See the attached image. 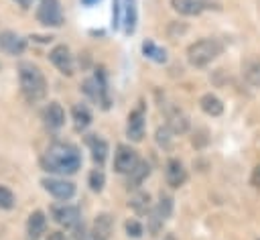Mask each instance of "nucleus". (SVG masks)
<instances>
[{
  "label": "nucleus",
  "instance_id": "obj_3",
  "mask_svg": "<svg viewBox=\"0 0 260 240\" xmlns=\"http://www.w3.org/2000/svg\"><path fill=\"white\" fill-rule=\"evenodd\" d=\"M223 51V45L217 39H199L195 43L189 45L187 49V61L193 67H205L209 65L213 59H217Z\"/></svg>",
  "mask_w": 260,
  "mask_h": 240
},
{
  "label": "nucleus",
  "instance_id": "obj_14",
  "mask_svg": "<svg viewBox=\"0 0 260 240\" xmlns=\"http://www.w3.org/2000/svg\"><path fill=\"white\" fill-rule=\"evenodd\" d=\"M89 151H91V159L98 163V165H104L106 159H108V142L104 138H100L98 134H89L85 138Z\"/></svg>",
  "mask_w": 260,
  "mask_h": 240
},
{
  "label": "nucleus",
  "instance_id": "obj_1",
  "mask_svg": "<svg viewBox=\"0 0 260 240\" xmlns=\"http://www.w3.org/2000/svg\"><path fill=\"white\" fill-rule=\"evenodd\" d=\"M45 171L55 175H73L81 167V155L71 142H53L41 157Z\"/></svg>",
  "mask_w": 260,
  "mask_h": 240
},
{
  "label": "nucleus",
  "instance_id": "obj_21",
  "mask_svg": "<svg viewBox=\"0 0 260 240\" xmlns=\"http://www.w3.org/2000/svg\"><path fill=\"white\" fill-rule=\"evenodd\" d=\"M242 71H244V77L250 85L260 87V59H248L242 65Z\"/></svg>",
  "mask_w": 260,
  "mask_h": 240
},
{
  "label": "nucleus",
  "instance_id": "obj_9",
  "mask_svg": "<svg viewBox=\"0 0 260 240\" xmlns=\"http://www.w3.org/2000/svg\"><path fill=\"white\" fill-rule=\"evenodd\" d=\"M49 59L51 63L63 73V75H73V69H75V63H73V55L69 51L67 45H55L49 53Z\"/></svg>",
  "mask_w": 260,
  "mask_h": 240
},
{
  "label": "nucleus",
  "instance_id": "obj_12",
  "mask_svg": "<svg viewBox=\"0 0 260 240\" xmlns=\"http://www.w3.org/2000/svg\"><path fill=\"white\" fill-rule=\"evenodd\" d=\"M165 177H167V183L177 189L181 185H185L187 181V169L183 167V163L179 159H169L167 161V171H165Z\"/></svg>",
  "mask_w": 260,
  "mask_h": 240
},
{
  "label": "nucleus",
  "instance_id": "obj_28",
  "mask_svg": "<svg viewBox=\"0 0 260 240\" xmlns=\"http://www.w3.org/2000/svg\"><path fill=\"white\" fill-rule=\"evenodd\" d=\"M126 232H128V236H132V238H140L142 232H144V228H142V224H140L138 220H128V222H126Z\"/></svg>",
  "mask_w": 260,
  "mask_h": 240
},
{
  "label": "nucleus",
  "instance_id": "obj_4",
  "mask_svg": "<svg viewBox=\"0 0 260 240\" xmlns=\"http://www.w3.org/2000/svg\"><path fill=\"white\" fill-rule=\"evenodd\" d=\"M37 20L43 26H61L63 24V8L59 0H41L37 6Z\"/></svg>",
  "mask_w": 260,
  "mask_h": 240
},
{
  "label": "nucleus",
  "instance_id": "obj_18",
  "mask_svg": "<svg viewBox=\"0 0 260 240\" xmlns=\"http://www.w3.org/2000/svg\"><path fill=\"white\" fill-rule=\"evenodd\" d=\"M199 106L207 116H219L223 112V104L215 94H203L199 100Z\"/></svg>",
  "mask_w": 260,
  "mask_h": 240
},
{
  "label": "nucleus",
  "instance_id": "obj_11",
  "mask_svg": "<svg viewBox=\"0 0 260 240\" xmlns=\"http://www.w3.org/2000/svg\"><path fill=\"white\" fill-rule=\"evenodd\" d=\"M43 122L49 130H59L65 124V110L61 108L59 102H49L47 108L43 110Z\"/></svg>",
  "mask_w": 260,
  "mask_h": 240
},
{
  "label": "nucleus",
  "instance_id": "obj_6",
  "mask_svg": "<svg viewBox=\"0 0 260 240\" xmlns=\"http://www.w3.org/2000/svg\"><path fill=\"white\" fill-rule=\"evenodd\" d=\"M140 163L138 153L130 144H118L116 155H114V171L120 175H128L136 165Z\"/></svg>",
  "mask_w": 260,
  "mask_h": 240
},
{
  "label": "nucleus",
  "instance_id": "obj_30",
  "mask_svg": "<svg viewBox=\"0 0 260 240\" xmlns=\"http://www.w3.org/2000/svg\"><path fill=\"white\" fill-rule=\"evenodd\" d=\"M156 140H158V144L169 146V128H158L156 130Z\"/></svg>",
  "mask_w": 260,
  "mask_h": 240
},
{
  "label": "nucleus",
  "instance_id": "obj_32",
  "mask_svg": "<svg viewBox=\"0 0 260 240\" xmlns=\"http://www.w3.org/2000/svg\"><path fill=\"white\" fill-rule=\"evenodd\" d=\"M47 240H69V238L65 236V232H49Z\"/></svg>",
  "mask_w": 260,
  "mask_h": 240
},
{
  "label": "nucleus",
  "instance_id": "obj_16",
  "mask_svg": "<svg viewBox=\"0 0 260 240\" xmlns=\"http://www.w3.org/2000/svg\"><path fill=\"white\" fill-rule=\"evenodd\" d=\"M112 230H114V224H112V216L110 214L95 216V220H93V236L98 240H110Z\"/></svg>",
  "mask_w": 260,
  "mask_h": 240
},
{
  "label": "nucleus",
  "instance_id": "obj_31",
  "mask_svg": "<svg viewBox=\"0 0 260 240\" xmlns=\"http://www.w3.org/2000/svg\"><path fill=\"white\" fill-rule=\"evenodd\" d=\"M250 183H252L254 187H260V165H256V167H254L252 177H250Z\"/></svg>",
  "mask_w": 260,
  "mask_h": 240
},
{
  "label": "nucleus",
  "instance_id": "obj_33",
  "mask_svg": "<svg viewBox=\"0 0 260 240\" xmlns=\"http://www.w3.org/2000/svg\"><path fill=\"white\" fill-rule=\"evenodd\" d=\"M14 2H16V4L20 6V8H28V6H30V4H32L35 0H14Z\"/></svg>",
  "mask_w": 260,
  "mask_h": 240
},
{
  "label": "nucleus",
  "instance_id": "obj_15",
  "mask_svg": "<svg viewBox=\"0 0 260 240\" xmlns=\"http://www.w3.org/2000/svg\"><path fill=\"white\" fill-rule=\"evenodd\" d=\"M45 230H47V218H45V214H43L41 209H35V212L28 216V220H26V232H28V236L35 240V238L43 236Z\"/></svg>",
  "mask_w": 260,
  "mask_h": 240
},
{
  "label": "nucleus",
  "instance_id": "obj_25",
  "mask_svg": "<svg viewBox=\"0 0 260 240\" xmlns=\"http://www.w3.org/2000/svg\"><path fill=\"white\" fill-rule=\"evenodd\" d=\"M171 207H173V201H171V197L169 195H160V201H158V205L154 207V209H150L152 214H156L160 220H167L169 216H171Z\"/></svg>",
  "mask_w": 260,
  "mask_h": 240
},
{
  "label": "nucleus",
  "instance_id": "obj_35",
  "mask_svg": "<svg viewBox=\"0 0 260 240\" xmlns=\"http://www.w3.org/2000/svg\"><path fill=\"white\" fill-rule=\"evenodd\" d=\"M162 240H177V238H175V236H173V234H167V236H165V238H162Z\"/></svg>",
  "mask_w": 260,
  "mask_h": 240
},
{
  "label": "nucleus",
  "instance_id": "obj_29",
  "mask_svg": "<svg viewBox=\"0 0 260 240\" xmlns=\"http://www.w3.org/2000/svg\"><path fill=\"white\" fill-rule=\"evenodd\" d=\"M112 24H114V28H118L120 26V6H122V0H114L112 2Z\"/></svg>",
  "mask_w": 260,
  "mask_h": 240
},
{
  "label": "nucleus",
  "instance_id": "obj_34",
  "mask_svg": "<svg viewBox=\"0 0 260 240\" xmlns=\"http://www.w3.org/2000/svg\"><path fill=\"white\" fill-rule=\"evenodd\" d=\"M95 2H100V0H81V4H85V6H91V4H95Z\"/></svg>",
  "mask_w": 260,
  "mask_h": 240
},
{
  "label": "nucleus",
  "instance_id": "obj_5",
  "mask_svg": "<svg viewBox=\"0 0 260 240\" xmlns=\"http://www.w3.org/2000/svg\"><path fill=\"white\" fill-rule=\"evenodd\" d=\"M51 216H53V220L59 224V226H63V228H67V230H73V232H77L79 230V224H81V216H79V209L75 207V205H69V203H55V205H51Z\"/></svg>",
  "mask_w": 260,
  "mask_h": 240
},
{
  "label": "nucleus",
  "instance_id": "obj_36",
  "mask_svg": "<svg viewBox=\"0 0 260 240\" xmlns=\"http://www.w3.org/2000/svg\"><path fill=\"white\" fill-rule=\"evenodd\" d=\"M85 240H98V238H95V236L91 234V236H89V238H85Z\"/></svg>",
  "mask_w": 260,
  "mask_h": 240
},
{
  "label": "nucleus",
  "instance_id": "obj_13",
  "mask_svg": "<svg viewBox=\"0 0 260 240\" xmlns=\"http://www.w3.org/2000/svg\"><path fill=\"white\" fill-rule=\"evenodd\" d=\"M171 6L183 16H197L207 8V0H171Z\"/></svg>",
  "mask_w": 260,
  "mask_h": 240
},
{
  "label": "nucleus",
  "instance_id": "obj_20",
  "mask_svg": "<svg viewBox=\"0 0 260 240\" xmlns=\"http://www.w3.org/2000/svg\"><path fill=\"white\" fill-rule=\"evenodd\" d=\"M128 205L136 212V214H140V216H144V214H150V195L146 193V191H136L132 197H130V201H128Z\"/></svg>",
  "mask_w": 260,
  "mask_h": 240
},
{
  "label": "nucleus",
  "instance_id": "obj_23",
  "mask_svg": "<svg viewBox=\"0 0 260 240\" xmlns=\"http://www.w3.org/2000/svg\"><path fill=\"white\" fill-rule=\"evenodd\" d=\"M148 173H150V165H148L146 161H140V163L128 173V185H130V187H138V185L148 177Z\"/></svg>",
  "mask_w": 260,
  "mask_h": 240
},
{
  "label": "nucleus",
  "instance_id": "obj_17",
  "mask_svg": "<svg viewBox=\"0 0 260 240\" xmlns=\"http://www.w3.org/2000/svg\"><path fill=\"white\" fill-rule=\"evenodd\" d=\"M71 118H73V126L75 130H85L89 124H91V112L85 104H75L71 108Z\"/></svg>",
  "mask_w": 260,
  "mask_h": 240
},
{
  "label": "nucleus",
  "instance_id": "obj_8",
  "mask_svg": "<svg viewBox=\"0 0 260 240\" xmlns=\"http://www.w3.org/2000/svg\"><path fill=\"white\" fill-rule=\"evenodd\" d=\"M144 104L138 102V106L128 114V122H126V134L132 142H140L144 136Z\"/></svg>",
  "mask_w": 260,
  "mask_h": 240
},
{
  "label": "nucleus",
  "instance_id": "obj_26",
  "mask_svg": "<svg viewBox=\"0 0 260 240\" xmlns=\"http://www.w3.org/2000/svg\"><path fill=\"white\" fill-rule=\"evenodd\" d=\"M104 185H106V175H104V171H102V169H93V171L89 173V187H91V191L100 193V191L104 189Z\"/></svg>",
  "mask_w": 260,
  "mask_h": 240
},
{
  "label": "nucleus",
  "instance_id": "obj_24",
  "mask_svg": "<svg viewBox=\"0 0 260 240\" xmlns=\"http://www.w3.org/2000/svg\"><path fill=\"white\" fill-rule=\"evenodd\" d=\"M136 28V0H124V31L132 35Z\"/></svg>",
  "mask_w": 260,
  "mask_h": 240
},
{
  "label": "nucleus",
  "instance_id": "obj_27",
  "mask_svg": "<svg viewBox=\"0 0 260 240\" xmlns=\"http://www.w3.org/2000/svg\"><path fill=\"white\" fill-rule=\"evenodd\" d=\"M12 207H14V193L8 187L0 185V209H12Z\"/></svg>",
  "mask_w": 260,
  "mask_h": 240
},
{
  "label": "nucleus",
  "instance_id": "obj_19",
  "mask_svg": "<svg viewBox=\"0 0 260 240\" xmlns=\"http://www.w3.org/2000/svg\"><path fill=\"white\" fill-rule=\"evenodd\" d=\"M167 118H169V130H171V132H175V134L185 132V130H187V126H189L187 116H185L179 108L169 110V112H167Z\"/></svg>",
  "mask_w": 260,
  "mask_h": 240
},
{
  "label": "nucleus",
  "instance_id": "obj_10",
  "mask_svg": "<svg viewBox=\"0 0 260 240\" xmlns=\"http://www.w3.org/2000/svg\"><path fill=\"white\" fill-rule=\"evenodd\" d=\"M24 49H26V41L18 33H14V31L0 33V51H4L6 55L16 57V55H22Z\"/></svg>",
  "mask_w": 260,
  "mask_h": 240
},
{
  "label": "nucleus",
  "instance_id": "obj_7",
  "mask_svg": "<svg viewBox=\"0 0 260 240\" xmlns=\"http://www.w3.org/2000/svg\"><path fill=\"white\" fill-rule=\"evenodd\" d=\"M41 185L45 187L47 193H51L55 199H61V201H67L75 195V185L67 179H59V177H47L41 181Z\"/></svg>",
  "mask_w": 260,
  "mask_h": 240
},
{
  "label": "nucleus",
  "instance_id": "obj_22",
  "mask_svg": "<svg viewBox=\"0 0 260 240\" xmlns=\"http://www.w3.org/2000/svg\"><path fill=\"white\" fill-rule=\"evenodd\" d=\"M142 53H144L146 59H150V61H154V63H165V61H167V51H165L162 47L154 45L152 41H144V43H142Z\"/></svg>",
  "mask_w": 260,
  "mask_h": 240
},
{
  "label": "nucleus",
  "instance_id": "obj_2",
  "mask_svg": "<svg viewBox=\"0 0 260 240\" xmlns=\"http://www.w3.org/2000/svg\"><path fill=\"white\" fill-rule=\"evenodd\" d=\"M18 81H20V94L26 102L37 104L45 100L47 96V79L43 71L32 63H20L18 67Z\"/></svg>",
  "mask_w": 260,
  "mask_h": 240
}]
</instances>
